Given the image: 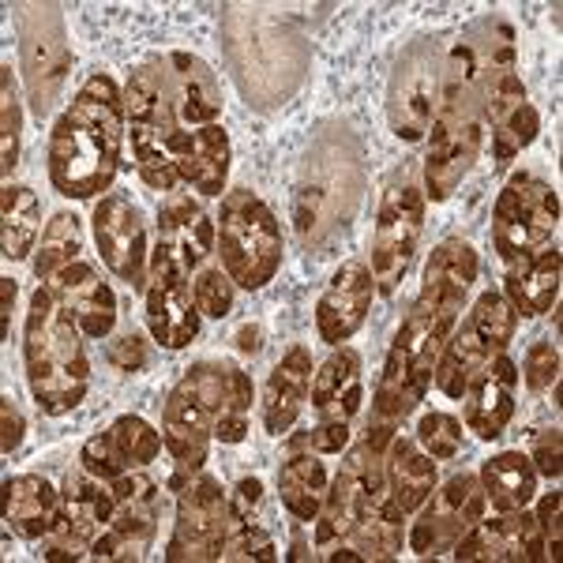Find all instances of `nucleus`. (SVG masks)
<instances>
[{"mask_svg": "<svg viewBox=\"0 0 563 563\" xmlns=\"http://www.w3.org/2000/svg\"><path fill=\"white\" fill-rule=\"evenodd\" d=\"M124 140V90L109 71H95L49 132L53 188L65 199H95L109 192L121 169Z\"/></svg>", "mask_w": 563, "mask_h": 563, "instance_id": "1", "label": "nucleus"}, {"mask_svg": "<svg viewBox=\"0 0 563 563\" xmlns=\"http://www.w3.org/2000/svg\"><path fill=\"white\" fill-rule=\"evenodd\" d=\"M481 143H485V102H481L477 53L470 38H462L443 57L429 151H424V199L443 203L455 196L462 177L474 169Z\"/></svg>", "mask_w": 563, "mask_h": 563, "instance_id": "2", "label": "nucleus"}, {"mask_svg": "<svg viewBox=\"0 0 563 563\" xmlns=\"http://www.w3.org/2000/svg\"><path fill=\"white\" fill-rule=\"evenodd\" d=\"M23 365L34 406L45 417H65L87 398L90 361L84 350V331L49 286L34 289L31 308H26Z\"/></svg>", "mask_w": 563, "mask_h": 563, "instance_id": "3", "label": "nucleus"}, {"mask_svg": "<svg viewBox=\"0 0 563 563\" xmlns=\"http://www.w3.org/2000/svg\"><path fill=\"white\" fill-rule=\"evenodd\" d=\"M124 124H129V143H132V162L140 169V177L147 180L154 192H177V143L185 129L177 124L169 98L162 90L158 68L154 60L140 65L129 76L124 87Z\"/></svg>", "mask_w": 563, "mask_h": 563, "instance_id": "4", "label": "nucleus"}, {"mask_svg": "<svg viewBox=\"0 0 563 563\" xmlns=\"http://www.w3.org/2000/svg\"><path fill=\"white\" fill-rule=\"evenodd\" d=\"M218 256L222 271L241 289H263L282 267V225L252 188L222 199L218 214Z\"/></svg>", "mask_w": 563, "mask_h": 563, "instance_id": "5", "label": "nucleus"}, {"mask_svg": "<svg viewBox=\"0 0 563 563\" xmlns=\"http://www.w3.org/2000/svg\"><path fill=\"white\" fill-rule=\"evenodd\" d=\"M424 233V192L413 180H398L379 199L376 225H372V282H376L379 297H395L402 286L406 271L417 256V244Z\"/></svg>", "mask_w": 563, "mask_h": 563, "instance_id": "6", "label": "nucleus"}, {"mask_svg": "<svg viewBox=\"0 0 563 563\" xmlns=\"http://www.w3.org/2000/svg\"><path fill=\"white\" fill-rule=\"evenodd\" d=\"M560 225V196L549 180L519 169L504 185L496 207H493V249L499 263H511L526 256V252L541 249L544 241H552Z\"/></svg>", "mask_w": 563, "mask_h": 563, "instance_id": "7", "label": "nucleus"}, {"mask_svg": "<svg viewBox=\"0 0 563 563\" xmlns=\"http://www.w3.org/2000/svg\"><path fill=\"white\" fill-rule=\"evenodd\" d=\"M20 65L31 109L38 117L57 106L71 71L68 26L57 4H26L20 20Z\"/></svg>", "mask_w": 563, "mask_h": 563, "instance_id": "8", "label": "nucleus"}, {"mask_svg": "<svg viewBox=\"0 0 563 563\" xmlns=\"http://www.w3.org/2000/svg\"><path fill=\"white\" fill-rule=\"evenodd\" d=\"M440 71H443V53L432 38H417L395 60L390 87H387V117H390V132L402 143H417L429 135L435 95H440Z\"/></svg>", "mask_w": 563, "mask_h": 563, "instance_id": "9", "label": "nucleus"}, {"mask_svg": "<svg viewBox=\"0 0 563 563\" xmlns=\"http://www.w3.org/2000/svg\"><path fill=\"white\" fill-rule=\"evenodd\" d=\"M60 496H65V504H60L53 530L42 538V560H84L90 556V544L98 541V533L113 519V485L79 466L65 477Z\"/></svg>", "mask_w": 563, "mask_h": 563, "instance_id": "10", "label": "nucleus"}, {"mask_svg": "<svg viewBox=\"0 0 563 563\" xmlns=\"http://www.w3.org/2000/svg\"><path fill=\"white\" fill-rule=\"evenodd\" d=\"M384 455H387L384 448L361 440L357 448L346 455V462H342L339 477L331 481L320 515H316V538L312 541L320 552H331L334 544L346 541L353 522L361 519V511H365L368 499L387 488Z\"/></svg>", "mask_w": 563, "mask_h": 563, "instance_id": "11", "label": "nucleus"}, {"mask_svg": "<svg viewBox=\"0 0 563 563\" xmlns=\"http://www.w3.org/2000/svg\"><path fill=\"white\" fill-rule=\"evenodd\" d=\"M225 515L230 493L211 474H192L177 488V522L166 544L169 563L222 560L225 556Z\"/></svg>", "mask_w": 563, "mask_h": 563, "instance_id": "12", "label": "nucleus"}, {"mask_svg": "<svg viewBox=\"0 0 563 563\" xmlns=\"http://www.w3.org/2000/svg\"><path fill=\"white\" fill-rule=\"evenodd\" d=\"M117 496L113 519L98 541L90 544V556L95 560H143L147 549L154 544V533H158L162 522V493L158 485L143 474V470H132V474L109 481Z\"/></svg>", "mask_w": 563, "mask_h": 563, "instance_id": "13", "label": "nucleus"}, {"mask_svg": "<svg viewBox=\"0 0 563 563\" xmlns=\"http://www.w3.org/2000/svg\"><path fill=\"white\" fill-rule=\"evenodd\" d=\"M143 316H147L151 339L166 350L192 346L199 320H203V312L196 308L192 275L180 271L169 256H162L158 249H151L147 282H143Z\"/></svg>", "mask_w": 563, "mask_h": 563, "instance_id": "14", "label": "nucleus"}, {"mask_svg": "<svg viewBox=\"0 0 563 563\" xmlns=\"http://www.w3.org/2000/svg\"><path fill=\"white\" fill-rule=\"evenodd\" d=\"M488 515V499L477 474H455L443 488H432V496L421 504V519L413 522L406 544L417 556H440L451 552L455 541Z\"/></svg>", "mask_w": 563, "mask_h": 563, "instance_id": "15", "label": "nucleus"}, {"mask_svg": "<svg viewBox=\"0 0 563 563\" xmlns=\"http://www.w3.org/2000/svg\"><path fill=\"white\" fill-rule=\"evenodd\" d=\"M95 244L98 256L121 282H129L132 289H143L151 267V249H147V222L143 211L132 203L124 192H109L95 203Z\"/></svg>", "mask_w": 563, "mask_h": 563, "instance_id": "16", "label": "nucleus"}, {"mask_svg": "<svg viewBox=\"0 0 563 563\" xmlns=\"http://www.w3.org/2000/svg\"><path fill=\"white\" fill-rule=\"evenodd\" d=\"M211 410L203 406L196 384L188 376L177 379V387L169 390L166 410H162V443H166L169 459H174V477L169 485L180 488L188 477L199 474L211 451Z\"/></svg>", "mask_w": 563, "mask_h": 563, "instance_id": "17", "label": "nucleus"}, {"mask_svg": "<svg viewBox=\"0 0 563 563\" xmlns=\"http://www.w3.org/2000/svg\"><path fill=\"white\" fill-rule=\"evenodd\" d=\"M185 376L192 379L203 406L211 410L214 440L230 443V448L244 443V435H249V413L252 402H256L249 372H241V365H233V361H196Z\"/></svg>", "mask_w": 563, "mask_h": 563, "instance_id": "18", "label": "nucleus"}, {"mask_svg": "<svg viewBox=\"0 0 563 563\" xmlns=\"http://www.w3.org/2000/svg\"><path fill=\"white\" fill-rule=\"evenodd\" d=\"M455 560H488V563H541L544 560V533L538 515L522 511H493V519H481L451 549Z\"/></svg>", "mask_w": 563, "mask_h": 563, "instance_id": "19", "label": "nucleus"}, {"mask_svg": "<svg viewBox=\"0 0 563 563\" xmlns=\"http://www.w3.org/2000/svg\"><path fill=\"white\" fill-rule=\"evenodd\" d=\"M154 68H158L162 90L169 98V109H174L177 124L185 132L207 129V124H218L222 117V90H218L214 71L203 65L192 53H166V57H154Z\"/></svg>", "mask_w": 563, "mask_h": 563, "instance_id": "20", "label": "nucleus"}, {"mask_svg": "<svg viewBox=\"0 0 563 563\" xmlns=\"http://www.w3.org/2000/svg\"><path fill=\"white\" fill-rule=\"evenodd\" d=\"M162 448H166L162 435L154 432L143 417L124 413V417H117L106 432L90 435L84 443L79 466L102 481H117V477L132 474V470L151 466V462L162 455Z\"/></svg>", "mask_w": 563, "mask_h": 563, "instance_id": "21", "label": "nucleus"}, {"mask_svg": "<svg viewBox=\"0 0 563 563\" xmlns=\"http://www.w3.org/2000/svg\"><path fill=\"white\" fill-rule=\"evenodd\" d=\"M522 372L507 357L504 350H496L485 365L477 368V376L470 379L466 395H462V417H466V429L477 440H499L504 429L515 417V390H519Z\"/></svg>", "mask_w": 563, "mask_h": 563, "instance_id": "22", "label": "nucleus"}, {"mask_svg": "<svg viewBox=\"0 0 563 563\" xmlns=\"http://www.w3.org/2000/svg\"><path fill=\"white\" fill-rule=\"evenodd\" d=\"M372 297H376V282H372L368 263L350 260L334 271V278L327 282L320 305H316V331L327 346H342L353 334L365 327L372 312Z\"/></svg>", "mask_w": 563, "mask_h": 563, "instance_id": "23", "label": "nucleus"}, {"mask_svg": "<svg viewBox=\"0 0 563 563\" xmlns=\"http://www.w3.org/2000/svg\"><path fill=\"white\" fill-rule=\"evenodd\" d=\"M218 244V225L188 192H169L158 207V241L154 249L169 256L180 271H199Z\"/></svg>", "mask_w": 563, "mask_h": 563, "instance_id": "24", "label": "nucleus"}, {"mask_svg": "<svg viewBox=\"0 0 563 563\" xmlns=\"http://www.w3.org/2000/svg\"><path fill=\"white\" fill-rule=\"evenodd\" d=\"M45 286L57 294V301L68 308L71 320L79 323V331L95 342H106L117 327V294L113 286L98 275L95 263L76 260L71 267L57 271Z\"/></svg>", "mask_w": 563, "mask_h": 563, "instance_id": "25", "label": "nucleus"}, {"mask_svg": "<svg viewBox=\"0 0 563 563\" xmlns=\"http://www.w3.org/2000/svg\"><path fill=\"white\" fill-rule=\"evenodd\" d=\"M222 560H278L275 533L267 526V493L260 477H241L233 485Z\"/></svg>", "mask_w": 563, "mask_h": 563, "instance_id": "26", "label": "nucleus"}, {"mask_svg": "<svg viewBox=\"0 0 563 563\" xmlns=\"http://www.w3.org/2000/svg\"><path fill=\"white\" fill-rule=\"evenodd\" d=\"M406 544V511L395 504V496L379 493L372 496L361 511V519L353 522L350 538L342 544H334L327 552V560H395Z\"/></svg>", "mask_w": 563, "mask_h": 563, "instance_id": "27", "label": "nucleus"}, {"mask_svg": "<svg viewBox=\"0 0 563 563\" xmlns=\"http://www.w3.org/2000/svg\"><path fill=\"white\" fill-rule=\"evenodd\" d=\"M504 297L511 301L515 316H544L560 301V249L556 241H544L541 249L507 263Z\"/></svg>", "mask_w": 563, "mask_h": 563, "instance_id": "28", "label": "nucleus"}, {"mask_svg": "<svg viewBox=\"0 0 563 563\" xmlns=\"http://www.w3.org/2000/svg\"><path fill=\"white\" fill-rule=\"evenodd\" d=\"M308 390H312V353H308V346H294L271 368L267 387H263V402H260L263 432L286 435L294 429L308 402Z\"/></svg>", "mask_w": 563, "mask_h": 563, "instance_id": "29", "label": "nucleus"}, {"mask_svg": "<svg viewBox=\"0 0 563 563\" xmlns=\"http://www.w3.org/2000/svg\"><path fill=\"white\" fill-rule=\"evenodd\" d=\"M365 365L361 353L350 346H334L331 357L316 368L312 376V410L320 413V421H353L365 402Z\"/></svg>", "mask_w": 563, "mask_h": 563, "instance_id": "30", "label": "nucleus"}, {"mask_svg": "<svg viewBox=\"0 0 563 563\" xmlns=\"http://www.w3.org/2000/svg\"><path fill=\"white\" fill-rule=\"evenodd\" d=\"M177 177L199 196H222L230 177V135L222 124L185 132L177 143Z\"/></svg>", "mask_w": 563, "mask_h": 563, "instance_id": "31", "label": "nucleus"}, {"mask_svg": "<svg viewBox=\"0 0 563 563\" xmlns=\"http://www.w3.org/2000/svg\"><path fill=\"white\" fill-rule=\"evenodd\" d=\"M481 260L477 249L462 238H448L435 244V252L429 256V267H424V286L417 301H429L435 308H451L459 312L462 301H466L470 286L477 282Z\"/></svg>", "mask_w": 563, "mask_h": 563, "instance_id": "32", "label": "nucleus"}, {"mask_svg": "<svg viewBox=\"0 0 563 563\" xmlns=\"http://www.w3.org/2000/svg\"><path fill=\"white\" fill-rule=\"evenodd\" d=\"M60 504H65V496L38 474H20L4 481V522L26 541H42L53 530Z\"/></svg>", "mask_w": 563, "mask_h": 563, "instance_id": "33", "label": "nucleus"}, {"mask_svg": "<svg viewBox=\"0 0 563 563\" xmlns=\"http://www.w3.org/2000/svg\"><path fill=\"white\" fill-rule=\"evenodd\" d=\"M384 474H387V493L395 496V504L406 515H413L421 511V504L435 488V459L417 440H410V435H395L387 443Z\"/></svg>", "mask_w": 563, "mask_h": 563, "instance_id": "34", "label": "nucleus"}, {"mask_svg": "<svg viewBox=\"0 0 563 563\" xmlns=\"http://www.w3.org/2000/svg\"><path fill=\"white\" fill-rule=\"evenodd\" d=\"M327 488H331V477H327L323 455L308 448H289L286 462L278 466V496L282 507L294 515V522H316Z\"/></svg>", "mask_w": 563, "mask_h": 563, "instance_id": "35", "label": "nucleus"}, {"mask_svg": "<svg viewBox=\"0 0 563 563\" xmlns=\"http://www.w3.org/2000/svg\"><path fill=\"white\" fill-rule=\"evenodd\" d=\"M477 477H481V488H485L488 507L499 515L522 511V507H530L533 496H538V470H533L530 455H522V451L493 455L481 466Z\"/></svg>", "mask_w": 563, "mask_h": 563, "instance_id": "36", "label": "nucleus"}, {"mask_svg": "<svg viewBox=\"0 0 563 563\" xmlns=\"http://www.w3.org/2000/svg\"><path fill=\"white\" fill-rule=\"evenodd\" d=\"M493 353L496 350H488V342L474 331V323H470V320L455 323V331L448 334L440 357H435L432 384L440 387V395L462 398V395H466V387H470V379L477 376V368L485 365Z\"/></svg>", "mask_w": 563, "mask_h": 563, "instance_id": "37", "label": "nucleus"}, {"mask_svg": "<svg viewBox=\"0 0 563 563\" xmlns=\"http://www.w3.org/2000/svg\"><path fill=\"white\" fill-rule=\"evenodd\" d=\"M42 233V203L38 192L8 180L0 192V256L8 263L26 260Z\"/></svg>", "mask_w": 563, "mask_h": 563, "instance_id": "38", "label": "nucleus"}, {"mask_svg": "<svg viewBox=\"0 0 563 563\" xmlns=\"http://www.w3.org/2000/svg\"><path fill=\"white\" fill-rule=\"evenodd\" d=\"M76 260H84V222H79L71 211H60L53 214V222L45 225L42 233V244L34 249V275L38 282H49L57 271L71 267Z\"/></svg>", "mask_w": 563, "mask_h": 563, "instance_id": "39", "label": "nucleus"}, {"mask_svg": "<svg viewBox=\"0 0 563 563\" xmlns=\"http://www.w3.org/2000/svg\"><path fill=\"white\" fill-rule=\"evenodd\" d=\"M20 132H23V106L15 98L12 65H0V174L4 185L12 180L15 166H20Z\"/></svg>", "mask_w": 563, "mask_h": 563, "instance_id": "40", "label": "nucleus"}, {"mask_svg": "<svg viewBox=\"0 0 563 563\" xmlns=\"http://www.w3.org/2000/svg\"><path fill=\"white\" fill-rule=\"evenodd\" d=\"M466 320L474 323V331L488 342V350H507L515 339V327H519V316H515L511 301H507L499 289H485Z\"/></svg>", "mask_w": 563, "mask_h": 563, "instance_id": "41", "label": "nucleus"}, {"mask_svg": "<svg viewBox=\"0 0 563 563\" xmlns=\"http://www.w3.org/2000/svg\"><path fill=\"white\" fill-rule=\"evenodd\" d=\"M538 132H541V117H538V109L526 102L522 109H515L511 117H504V121H496L493 129H488V135H493V158L496 162L519 158V154L538 140Z\"/></svg>", "mask_w": 563, "mask_h": 563, "instance_id": "42", "label": "nucleus"}, {"mask_svg": "<svg viewBox=\"0 0 563 563\" xmlns=\"http://www.w3.org/2000/svg\"><path fill=\"white\" fill-rule=\"evenodd\" d=\"M417 443L435 459V462H448V459H459L462 451V421L443 410H432L421 417L417 424Z\"/></svg>", "mask_w": 563, "mask_h": 563, "instance_id": "43", "label": "nucleus"}, {"mask_svg": "<svg viewBox=\"0 0 563 563\" xmlns=\"http://www.w3.org/2000/svg\"><path fill=\"white\" fill-rule=\"evenodd\" d=\"M196 308L211 320H225L233 312V278L222 267H203L192 282Z\"/></svg>", "mask_w": 563, "mask_h": 563, "instance_id": "44", "label": "nucleus"}, {"mask_svg": "<svg viewBox=\"0 0 563 563\" xmlns=\"http://www.w3.org/2000/svg\"><path fill=\"white\" fill-rule=\"evenodd\" d=\"M286 448H308L316 455H342L350 448V421H320L286 440Z\"/></svg>", "mask_w": 563, "mask_h": 563, "instance_id": "45", "label": "nucleus"}, {"mask_svg": "<svg viewBox=\"0 0 563 563\" xmlns=\"http://www.w3.org/2000/svg\"><path fill=\"white\" fill-rule=\"evenodd\" d=\"M522 376H526V387L530 390H549L552 384H560V350L556 342L541 339L526 350V365H522Z\"/></svg>", "mask_w": 563, "mask_h": 563, "instance_id": "46", "label": "nucleus"}, {"mask_svg": "<svg viewBox=\"0 0 563 563\" xmlns=\"http://www.w3.org/2000/svg\"><path fill=\"white\" fill-rule=\"evenodd\" d=\"M560 429H544L538 432V440H533V451H530V462L533 470H538L541 477L556 481L563 474V448H560Z\"/></svg>", "mask_w": 563, "mask_h": 563, "instance_id": "47", "label": "nucleus"}, {"mask_svg": "<svg viewBox=\"0 0 563 563\" xmlns=\"http://www.w3.org/2000/svg\"><path fill=\"white\" fill-rule=\"evenodd\" d=\"M106 361L113 368L121 372H140L143 365H147V350H143V339L135 331L121 334V339L106 342Z\"/></svg>", "mask_w": 563, "mask_h": 563, "instance_id": "48", "label": "nucleus"}, {"mask_svg": "<svg viewBox=\"0 0 563 563\" xmlns=\"http://www.w3.org/2000/svg\"><path fill=\"white\" fill-rule=\"evenodd\" d=\"M560 507H563L560 493H549L538 507V522L544 533V560H560Z\"/></svg>", "mask_w": 563, "mask_h": 563, "instance_id": "49", "label": "nucleus"}, {"mask_svg": "<svg viewBox=\"0 0 563 563\" xmlns=\"http://www.w3.org/2000/svg\"><path fill=\"white\" fill-rule=\"evenodd\" d=\"M0 429H4V440H0V448H4V455H12L15 448L23 443V432H26V421L20 413V406L12 402V398H0Z\"/></svg>", "mask_w": 563, "mask_h": 563, "instance_id": "50", "label": "nucleus"}, {"mask_svg": "<svg viewBox=\"0 0 563 563\" xmlns=\"http://www.w3.org/2000/svg\"><path fill=\"white\" fill-rule=\"evenodd\" d=\"M12 305H15V282L0 278V342L12 339Z\"/></svg>", "mask_w": 563, "mask_h": 563, "instance_id": "51", "label": "nucleus"}, {"mask_svg": "<svg viewBox=\"0 0 563 563\" xmlns=\"http://www.w3.org/2000/svg\"><path fill=\"white\" fill-rule=\"evenodd\" d=\"M260 331H256V327H244V331H241V342H238V346H241V353H256L260 350Z\"/></svg>", "mask_w": 563, "mask_h": 563, "instance_id": "52", "label": "nucleus"}]
</instances>
